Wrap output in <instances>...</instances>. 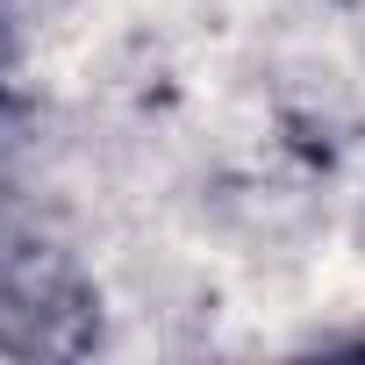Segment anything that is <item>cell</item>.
<instances>
[]
</instances>
